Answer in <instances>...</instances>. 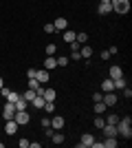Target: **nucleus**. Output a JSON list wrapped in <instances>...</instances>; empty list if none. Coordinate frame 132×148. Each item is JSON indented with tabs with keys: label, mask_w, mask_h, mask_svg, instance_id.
Wrapping results in <instances>:
<instances>
[{
	"label": "nucleus",
	"mask_w": 132,
	"mask_h": 148,
	"mask_svg": "<svg viewBox=\"0 0 132 148\" xmlns=\"http://www.w3.org/2000/svg\"><path fill=\"white\" fill-rule=\"evenodd\" d=\"M130 124H132V119H130V117H123V119H119V122L114 124V126H117V133H119V135H123L126 139H130V137H132V128H130Z\"/></svg>",
	"instance_id": "1"
},
{
	"label": "nucleus",
	"mask_w": 132,
	"mask_h": 148,
	"mask_svg": "<svg viewBox=\"0 0 132 148\" xmlns=\"http://www.w3.org/2000/svg\"><path fill=\"white\" fill-rule=\"evenodd\" d=\"M110 5H112V11L121 13V16L130 11V0H110Z\"/></svg>",
	"instance_id": "2"
},
{
	"label": "nucleus",
	"mask_w": 132,
	"mask_h": 148,
	"mask_svg": "<svg viewBox=\"0 0 132 148\" xmlns=\"http://www.w3.org/2000/svg\"><path fill=\"white\" fill-rule=\"evenodd\" d=\"M13 119H16V124H18V126H26V124L31 122V115H29L26 111H16Z\"/></svg>",
	"instance_id": "3"
},
{
	"label": "nucleus",
	"mask_w": 132,
	"mask_h": 148,
	"mask_svg": "<svg viewBox=\"0 0 132 148\" xmlns=\"http://www.w3.org/2000/svg\"><path fill=\"white\" fill-rule=\"evenodd\" d=\"M13 115H16V106L11 102H7L5 108H2V119H13Z\"/></svg>",
	"instance_id": "4"
},
{
	"label": "nucleus",
	"mask_w": 132,
	"mask_h": 148,
	"mask_svg": "<svg viewBox=\"0 0 132 148\" xmlns=\"http://www.w3.org/2000/svg\"><path fill=\"white\" fill-rule=\"evenodd\" d=\"M5 133H7V135H16V133H18V124H16V119H5Z\"/></svg>",
	"instance_id": "5"
},
{
	"label": "nucleus",
	"mask_w": 132,
	"mask_h": 148,
	"mask_svg": "<svg viewBox=\"0 0 132 148\" xmlns=\"http://www.w3.org/2000/svg\"><path fill=\"white\" fill-rule=\"evenodd\" d=\"M93 144H95V137L90 135V133H84L82 139H79V146L82 148H93Z\"/></svg>",
	"instance_id": "6"
},
{
	"label": "nucleus",
	"mask_w": 132,
	"mask_h": 148,
	"mask_svg": "<svg viewBox=\"0 0 132 148\" xmlns=\"http://www.w3.org/2000/svg\"><path fill=\"white\" fill-rule=\"evenodd\" d=\"M101 102H104L106 106H114V104H117V95H114V91H108L106 95L101 97Z\"/></svg>",
	"instance_id": "7"
},
{
	"label": "nucleus",
	"mask_w": 132,
	"mask_h": 148,
	"mask_svg": "<svg viewBox=\"0 0 132 148\" xmlns=\"http://www.w3.org/2000/svg\"><path fill=\"white\" fill-rule=\"evenodd\" d=\"M64 124H66V122H64L62 115H55V117L51 119V128H53V130H62V128H64Z\"/></svg>",
	"instance_id": "8"
},
{
	"label": "nucleus",
	"mask_w": 132,
	"mask_h": 148,
	"mask_svg": "<svg viewBox=\"0 0 132 148\" xmlns=\"http://www.w3.org/2000/svg\"><path fill=\"white\" fill-rule=\"evenodd\" d=\"M101 130H104V135H106V137H117V135H119L114 124H104V128H101Z\"/></svg>",
	"instance_id": "9"
},
{
	"label": "nucleus",
	"mask_w": 132,
	"mask_h": 148,
	"mask_svg": "<svg viewBox=\"0 0 132 148\" xmlns=\"http://www.w3.org/2000/svg\"><path fill=\"white\" fill-rule=\"evenodd\" d=\"M35 80H38L40 84H46V82L51 80V73L46 71V69H42V71H38V73H35Z\"/></svg>",
	"instance_id": "10"
},
{
	"label": "nucleus",
	"mask_w": 132,
	"mask_h": 148,
	"mask_svg": "<svg viewBox=\"0 0 132 148\" xmlns=\"http://www.w3.org/2000/svg\"><path fill=\"white\" fill-rule=\"evenodd\" d=\"M110 11H112V5H110V2H99V7H97V13H99V16H108Z\"/></svg>",
	"instance_id": "11"
},
{
	"label": "nucleus",
	"mask_w": 132,
	"mask_h": 148,
	"mask_svg": "<svg viewBox=\"0 0 132 148\" xmlns=\"http://www.w3.org/2000/svg\"><path fill=\"white\" fill-rule=\"evenodd\" d=\"M42 97L46 99V102H55L57 91H55V88H44V91H42Z\"/></svg>",
	"instance_id": "12"
},
{
	"label": "nucleus",
	"mask_w": 132,
	"mask_h": 148,
	"mask_svg": "<svg viewBox=\"0 0 132 148\" xmlns=\"http://www.w3.org/2000/svg\"><path fill=\"white\" fill-rule=\"evenodd\" d=\"M44 69H46V71L57 69V58L55 56H46V60H44Z\"/></svg>",
	"instance_id": "13"
},
{
	"label": "nucleus",
	"mask_w": 132,
	"mask_h": 148,
	"mask_svg": "<svg viewBox=\"0 0 132 148\" xmlns=\"http://www.w3.org/2000/svg\"><path fill=\"white\" fill-rule=\"evenodd\" d=\"M53 27H55V31H64V29H68V20L66 18H57L55 22H53Z\"/></svg>",
	"instance_id": "14"
},
{
	"label": "nucleus",
	"mask_w": 132,
	"mask_h": 148,
	"mask_svg": "<svg viewBox=\"0 0 132 148\" xmlns=\"http://www.w3.org/2000/svg\"><path fill=\"white\" fill-rule=\"evenodd\" d=\"M13 106H16V111H26V108H29V102H26V99L20 95V97L16 99V104H13Z\"/></svg>",
	"instance_id": "15"
},
{
	"label": "nucleus",
	"mask_w": 132,
	"mask_h": 148,
	"mask_svg": "<svg viewBox=\"0 0 132 148\" xmlns=\"http://www.w3.org/2000/svg\"><path fill=\"white\" fill-rule=\"evenodd\" d=\"M119 77H123V71H121V66H110V80H119Z\"/></svg>",
	"instance_id": "16"
},
{
	"label": "nucleus",
	"mask_w": 132,
	"mask_h": 148,
	"mask_svg": "<svg viewBox=\"0 0 132 148\" xmlns=\"http://www.w3.org/2000/svg\"><path fill=\"white\" fill-rule=\"evenodd\" d=\"M44 104H46V99H44L42 95H35V97L31 99V106H35L38 111H40V108H44Z\"/></svg>",
	"instance_id": "17"
},
{
	"label": "nucleus",
	"mask_w": 132,
	"mask_h": 148,
	"mask_svg": "<svg viewBox=\"0 0 132 148\" xmlns=\"http://www.w3.org/2000/svg\"><path fill=\"white\" fill-rule=\"evenodd\" d=\"M101 91H104V93H108V91H114V82L110 80V77H106V80L101 82Z\"/></svg>",
	"instance_id": "18"
},
{
	"label": "nucleus",
	"mask_w": 132,
	"mask_h": 148,
	"mask_svg": "<svg viewBox=\"0 0 132 148\" xmlns=\"http://www.w3.org/2000/svg\"><path fill=\"white\" fill-rule=\"evenodd\" d=\"M75 36H77V33H75V31H70V29H64V42H75Z\"/></svg>",
	"instance_id": "19"
},
{
	"label": "nucleus",
	"mask_w": 132,
	"mask_h": 148,
	"mask_svg": "<svg viewBox=\"0 0 132 148\" xmlns=\"http://www.w3.org/2000/svg\"><path fill=\"white\" fill-rule=\"evenodd\" d=\"M106 108H108V106L104 104V102H95V106H93V111L97 113V115H104V113H106Z\"/></svg>",
	"instance_id": "20"
},
{
	"label": "nucleus",
	"mask_w": 132,
	"mask_h": 148,
	"mask_svg": "<svg viewBox=\"0 0 132 148\" xmlns=\"http://www.w3.org/2000/svg\"><path fill=\"white\" fill-rule=\"evenodd\" d=\"M79 53H82V58H84V60H88V58L93 56V49H90L88 44H82V49H79Z\"/></svg>",
	"instance_id": "21"
},
{
	"label": "nucleus",
	"mask_w": 132,
	"mask_h": 148,
	"mask_svg": "<svg viewBox=\"0 0 132 148\" xmlns=\"http://www.w3.org/2000/svg\"><path fill=\"white\" fill-rule=\"evenodd\" d=\"M35 95H38V93L33 91V88H26V91H24V93H22V97H24V99H26V102H29V104H31V99H33V97H35Z\"/></svg>",
	"instance_id": "22"
},
{
	"label": "nucleus",
	"mask_w": 132,
	"mask_h": 148,
	"mask_svg": "<svg viewBox=\"0 0 132 148\" xmlns=\"http://www.w3.org/2000/svg\"><path fill=\"white\" fill-rule=\"evenodd\" d=\"M51 139H53V144H64V135L60 133V130H57V133H53V135H51Z\"/></svg>",
	"instance_id": "23"
},
{
	"label": "nucleus",
	"mask_w": 132,
	"mask_h": 148,
	"mask_svg": "<svg viewBox=\"0 0 132 148\" xmlns=\"http://www.w3.org/2000/svg\"><path fill=\"white\" fill-rule=\"evenodd\" d=\"M117 144H119V142H117L114 137H108L106 142H104V148H117Z\"/></svg>",
	"instance_id": "24"
},
{
	"label": "nucleus",
	"mask_w": 132,
	"mask_h": 148,
	"mask_svg": "<svg viewBox=\"0 0 132 148\" xmlns=\"http://www.w3.org/2000/svg\"><path fill=\"white\" fill-rule=\"evenodd\" d=\"M20 97V93H16V91H9L7 93V102H11V104H16V99Z\"/></svg>",
	"instance_id": "25"
},
{
	"label": "nucleus",
	"mask_w": 132,
	"mask_h": 148,
	"mask_svg": "<svg viewBox=\"0 0 132 148\" xmlns=\"http://www.w3.org/2000/svg\"><path fill=\"white\" fill-rule=\"evenodd\" d=\"M75 40H77L79 44H86V42H88V33H84V31H82V33H77Z\"/></svg>",
	"instance_id": "26"
},
{
	"label": "nucleus",
	"mask_w": 132,
	"mask_h": 148,
	"mask_svg": "<svg viewBox=\"0 0 132 148\" xmlns=\"http://www.w3.org/2000/svg\"><path fill=\"white\" fill-rule=\"evenodd\" d=\"M44 51H46V56H57V47H55V44H46V49H44Z\"/></svg>",
	"instance_id": "27"
},
{
	"label": "nucleus",
	"mask_w": 132,
	"mask_h": 148,
	"mask_svg": "<svg viewBox=\"0 0 132 148\" xmlns=\"http://www.w3.org/2000/svg\"><path fill=\"white\" fill-rule=\"evenodd\" d=\"M95 126H97V128H104V124H106V119H104V117H101V115H97V117H95Z\"/></svg>",
	"instance_id": "28"
},
{
	"label": "nucleus",
	"mask_w": 132,
	"mask_h": 148,
	"mask_svg": "<svg viewBox=\"0 0 132 148\" xmlns=\"http://www.w3.org/2000/svg\"><path fill=\"white\" fill-rule=\"evenodd\" d=\"M68 64V58L66 56H57V66H66Z\"/></svg>",
	"instance_id": "29"
},
{
	"label": "nucleus",
	"mask_w": 132,
	"mask_h": 148,
	"mask_svg": "<svg viewBox=\"0 0 132 148\" xmlns=\"http://www.w3.org/2000/svg\"><path fill=\"white\" fill-rule=\"evenodd\" d=\"M114 82V88H126V80L123 77H119V80H112Z\"/></svg>",
	"instance_id": "30"
},
{
	"label": "nucleus",
	"mask_w": 132,
	"mask_h": 148,
	"mask_svg": "<svg viewBox=\"0 0 132 148\" xmlns=\"http://www.w3.org/2000/svg\"><path fill=\"white\" fill-rule=\"evenodd\" d=\"M117 122H119V115H114V113H110L106 119V124H117Z\"/></svg>",
	"instance_id": "31"
},
{
	"label": "nucleus",
	"mask_w": 132,
	"mask_h": 148,
	"mask_svg": "<svg viewBox=\"0 0 132 148\" xmlns=\"http://www.w3.org/2000/svg\"><path fill=\"white\" fill-rule=\"evenodd\" d=\"M44 111H46V113H53V111H55V102H46V104H44Z\"/></svg>",
	"instance_id": "32"
},
{
	"label": "nucleus",
	"mask_w": 132,
	"mask_h": 148,
	"mask_svg": "<svg viewBox=\"0 0 132 148\" xmlns=\"http://www.w3.org/2000/svg\"><path fill=\"white\" fill-rule=\"evenodd\" d=\"M79 49H82V44L77 42V40H75V42H70V53H77Z\"/></svg>",
	"instance_id": "33"
},
{
	"label": "nucleus",
	"mask_w": 132,
	"mask_h": 148,
	"mask_svg": "<svg viewBox=\"0 0 132 148\" xmlns=\"http://www.w3.org/2000/svg\"><path fill=\"white\" fill-rule=\"evenodd\" d=\"M68 60H75V62H79L82 60V53H79V51H77V53H70V58Z\"/></svg>",
	"instance_id": "34"
},
{
	"label": "nucleus",
	"mask_w": 132,
	"mask_h": 148,
	"mask_svg": "<svg viewBox=\"0 0 132 148\" xmlns=\"http://www.w3.org/2000/svg\"><path fill=\"white\" fill-rule=\"evenodd\" d=\"M101 97H104V93H101V91L93 93V99H95V102H101Z\"/></svg>",
	"instance_id": "35"
},
{
	"label": "nucleus",
	"mask_w": 132,
	"mask_h": 148,
	"mask_svg": "<svg viewBox=\"0 0 132 148\" xmlns=\"http://www.w3.org/2000/svg\"><path fill=\"white\" fill-rule=\"evenodd\" d=\"M18 146H20V148H29V139H24V137H22V139L18 142Z\"/></svg>",
	"instance_id": "36"
},
{
	"label": "nucleus",
	"mask_w": 132,
	"mask_h": 148,
	"mask_svg": "<svg viewBox=\"0 0 132 148\" xmlns=\"http://www.w3.org/2000/svg\"><path fill=\"white\" fill-rule=\"evenodd\" d=\"M35 73H38V69H29V71H26V77L31 80V77H35Z\"/></svg>",
	"instance_id": "37"
},
{
	"label": "nucleus",
	"mask_w": 132,
	"mask_h": 148,
	"mask_svg": "<svg viewBox=\"0 0 132 148\" xmlns=\"http://www.w3.org/2000/svg\"><path fill=\"white\" fill-rule=\"evenodd\" d=\"M53 31H55L53 25H44V33H53Z\"/></svg>",
	"instance_id": "38"
},
{
	"label": "nucleus",
	"mask_w": 132,
	"mask_h": 148,
	"mask_svg": "<svg viewBox=\"0 0 132 148\" xmlns=\"http://www.w3.org/2000/svg\"><path fill=\"white\" fill-rule=\"evenodd\" d=\"M40 124H42L44 128H46V126H51V119H49V117H44V119H42V122H40Z\"/></svg>",
	"instance_id": "39"
},
{
	"label": "nucleus",
	"mask_w": 132,
	"mask_h": 148,
	"mask_svg": "<svg viewBox=\"0 0 132 148\" xmlns=\"http://www.w3.org/2000/svg\"><path fill=\"white\" fill-rule=\"evenodd\" d=\"M117 51H119L117 47H110V49H108V53H110V56H117Z\"/></svg>",
	"instance_id": "40"
},
{
	"label": "nucleus",
	"mask_w": 132,
	"mask_h": 148,
	"mask_svg": "<svg viewBox=\"0 0 132 148\" xmlns=\"http://www.w3.org/2000/svg\"><path fill=\"white\" fill-rule=\"evenodd\" d=\"M108 58H110V53H108V49H106V51H101V60H108Z\"/></svg>",
	"instance_id": "41"
},
{
	"label": "nucleus",
	"mask_w": 132,
	"mask_h": 148,
	"mask_svg": "<svg viewBox=\"0 0 132 148\" xmlns=\"http://www.w3.org/2000/svg\"><path fill=\"white\" fill-rule=\"evenodd\" d=\"M2 86H5V80H2V77H0V88H2Z\"/></svg>",
	"instance_id": "42"
},
{
	"label": "nucleus",
	"mask_w": 132,
	"mask_h": 148,
	"mask_svg": "<svg viewBox=\"0 0 132 148\" xmlns=\"http://www.w3.org/2000/svg\"><path fill=\"white\" fill-rule=\"evenodd\" d=\"M99 2H110V0H99Z\"/></svg>",
	"instance_id": "43"
}]
</instances>
